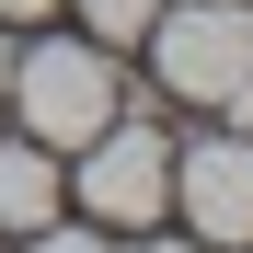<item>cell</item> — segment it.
Masks as SVG:
<instances>
[{
  "label": "cell",
  "mask_w": 253,
  "mask_h": 253,
  "mask_svg": "<svg viewBox=\"0 0 253 253\" xmlns=\"http://www.w3.org/2000/svg\"><path fill=\"white\" fill-rule=\"evenodd\" d=\"M12 104H23V138L81 150L115 115V58L104 46H35V58H12Z\"/></svg>",
  "instance_id": "3"
},
{
  "label": "cell",
  "mask_w": 253,
  "mask_h": 253,
  "mask_svg": "<svg viewBox=\"0 0 253 253\" xmlns=\"http://www.w3.org/2000/svg\"><path fill=\"white\" fill-rule=\"evenodd\" d=\"M242 69H253V12H242V0H161L150 81H161L173 104H219Z\"/></svg>",
  "instance_id": "1"
},
{
  "label": "cell",
  "mask_w": 253,
  "mask_h": 253,
  "mask_svg": "<svg viewBox=\"0 0 253 253\" xmlns=\"http://www.w3.org/2000/svg\"><path fill=\"white\" fill-rule=\"evenodd\" d=\"M92 161H81V207H92V230H150L161 207H173V138H161V126L138 115V126H92V138H81Z\"/></svg>",
  "instance_id": "2"
},
{
  "label": "cell",
  "mask_w": 253,
  "mask_h": 253,
  "mask_svg": "<svg viewBox=\"0 0 253 253\" xmlns=\"http://www.w3.org/2000/svg\"><path fill=\"white\" fill-rule=\"evenodd\" d=\"M0 104H12V46H0Z\"/></svg>",
  "instance_id": "10"
},
{
  "label": "cell",
  "mask_w": 253,
  "mask_h": 253,
  "mask_svg": "<svg viewBox=\"0 0 253 253\" xmlns=\"http://www.w3.org/2000/svg\"><path fill=\"white\" fill-rule=\"evenodd\" d=\"M81 12H92V46H126V35L161 23V0H81Z\"/></svg>",
  "instance_id": "6"
},
{
  "label": "cell",
  "mask_w": 253,
  "mask_h": 253,
  "mask_svg": "<svg viewBox=\"0 0 253 253\" xmlns=\"http://www.w3.org/2000/svg\"><path fill=\"white\" fill-rule=\"evenodd\" d=\"M173 196H184L196 242L242 253V242H253V138H242V126H219V138L173 150Z\"/></svg>",
  "instance_id": "4"
},
{
  "label": "cell",
  "mask_w": 253,
  "mask_h": 253,
  "mask_svg": "<svg viewBox=\"0 0 253 253\" xmlns=\"http://www.w3.org/2000/svg\"><path fill=\"white\" fill-rule=\"evenodd\" d=\"M35 12H58V0H0V23H35Z\"/></svg>",
  "instance_id": "9"
},
{
  "label": "cell",
  "mask_w": 253,
  "mask_h": 253,
  "mask_svg": "<svg viewBox=\"0 0 253 253\" xmlns=\"http://www.w3.org/2000/svg\"><path fill=\"white\" fill-rule=\"evenodd\" d=\"M23 253H104V230H58L46 219V230H23Z\"/></svg>",
  "instance_id": "7"
},
{
  "label": "cell",
  "mask_w": 253,
  "mask_h": 253,
  "mask_svg": "<svg viewBox=\"0 0 253 253\" xmlns=\"http://www.w3.org/2000/svg\"><path fill=\"white\" fill-rule=\"evenodd\" d=\"M219 115H230V126H242V138H253V69H242V81H230V92H219Z\"/></svg>",
  "instance_id": "8"
},
{
  "label": "cell",
  "mask_w": 253,
  "mask_h": 253,
  "mask_svg": "<svg viewBox=\"0 0 253 253\" xmlns=\"http://www.w3.org/2000/svg\"><path fill=\"white\" fill-rule=\"evenodd\" d=\"M138 253H196V242H138Z\"/></svg>",
  "instance_id": "11"
},
{
  "label": "cell",
  "mask_w": 253,
  "mask_h": 253,
  "mask_svg": "<svg viewBox=\"0 0 253 253\" xmlns=\"http://www.w3.org/2000/svg\"><path fill=\"white\" fill-rule=\"evenodd\" d=\"M58 219V161H46V138H12L0 150V230H46Z\"/></svg>",
  "instance_id": "5"
}]
</instances>
